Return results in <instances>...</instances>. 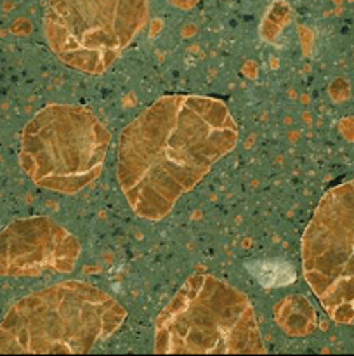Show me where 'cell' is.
<instances>
[{
  "mask_svg": "<svg viewBox=\"0 0 354 356\" xmlns=\"http://www.w3.org/2000/svg\"><path fill=\"white\" fill-rule=\"evenodd\" d=\"M80 252L78 240L51 218L17 219L0 232V277L71 273Z\"/></svg>",
  "mask_w": 354,
  "mask_h": 356,
  "instance_id": "52a82bcc",
  "label": "cell"
},
{
  "mask_svg": "<svg viewBox=\"0 0 354 356\" xmlns=\"http://www.w3.org/2000/svg\"><path fill=\"white\" fill-rule=\"evenodd\" d=\"M302 273L326 315L354 323V179L330 188L301 242Z\"/></svg>",
  "mask_w": 354,
  "mask_h": 356,
  "instance_id": "8992f818",
  "label": "cell"
},
{
  "mask_svg": "<svg viewBox=\"0 0 354 356\" xmlns=\"http://www.w3.org/2000/svg\"><path fill=\"white\" fill-rule=\"evenodd\" d=\"M238 138L231 111L217 97H158L118 138L117 179L128 207L139 218L162 221Z\"/></svg>",
  "mask_w": 354,
  "mask_h": 356,
  "instance_id": "6da1fadb",
  "label": "cell"
},
{
  "mask_svg": "<svg viewBox=\"0 0 354 356\" xmlns=\"http://www.w3.org/2000/svg\"><path fill=\"white\" fill-rule=\"evenodd\" d=\"M111 134L78 104H47L21 134L19 163L37 186L75 195L99 177Z\"/></svg>",
  "mask_w": 354,
  "mask_h": 356,
  "instance_id": "277c9868",
  "label": "cell"
},
{
  "mask_svg": "<svg viewBox=\"0 0 354 356\" xmlns=\"http://www.w3.org/2000/svg\"><path fill=\"white\" fill-rule=\"evenodd\" d=\"M127 309L89 282L68 280L31 292L0 322V355H82L113 336Z\"/></svg>",
  "mask_w": 354,
  "mask_h": 356,
  "instance_id": "7a4b0ae2",
  "label": "cell"
},
{
  "mask_svg": "<svg viewBox=\"0 0 354 356\" xmlns=\"http://www.w3.org/2000/svg\"><path fill=\"white\" fill-rule=\"evenodd\" d=\"M158 355L266 353L243 292L205 271L186 278L155 322Z\"/></svg>",
  "mask_w": 354,
  "mask_h": 356,
  "instance_id": "3957f363",
  "label": "cell"
},
{
  "mask_svg": "<svg viewBox=\"0 0 354 356\" xmlns=\"http://www.w3.org/2000/svg\"><path fill=\"white\" fill-rule=\"evenodd\" d=\"M149 0H47L44 33L62 65L101 75L141 33Z\"/></svg>",
  "mask_w": 354,
  "mask_h": 356,
  "instance_id": "5b68a950",
  "label": "cell"
}]
</instances>
